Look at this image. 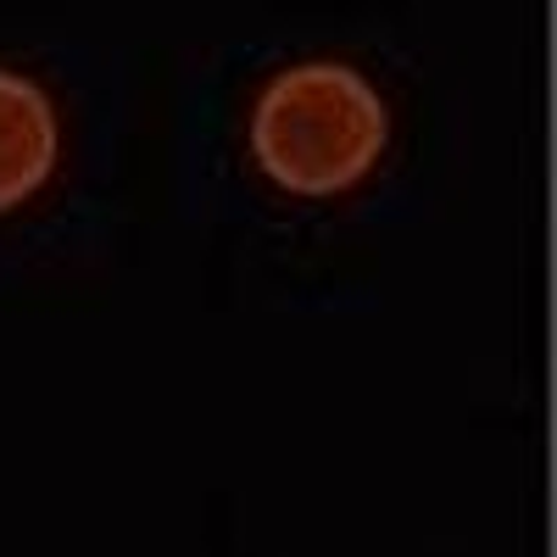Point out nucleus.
I'll use <instances>...</instances> for the list:
<instances>
[{"label": "nucleus", "instance_id": "nucleus-1", "mask_svg": "<svg viewBox=\"0 0 557 557\" xmlns=\"http://www.w3.org/2000/svg\"><path fill=\"white\" fill-rule=\"evenodd\" d=\"M257 168L290 196H341L385 151V107L357 67H285L251 112Z\"/></svg>", "mask_w": 557, "mask_h": 557}, {"label": "nucleus", "instance_id": "nucleus-2", "mask_svg": "<svg viewBox=\"0 0 557 557\" xmlns=\"http://www.w3.org/2000/svg\"><path fill=\"white\" fill-rule=\"evenodd\" d=\"M57 168V112L17 73H0V212L23 207Z\"/></svg>", "mask_w": 557, "mask_h": 557}]
</instances>
